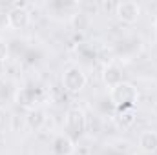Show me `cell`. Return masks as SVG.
Listing matches in <instances>:
<instances>
[{
	"instance_id": "obj_4",
	"label": "cell",
	"mask_w": 157,
	"mask_h": 155,
	"mask_svg": "<svg viewBox=\"0 0 157 155\" xmlns=\"http://www.w3.org/2000/svg\"><path fill=\"white\" fill-rule=\"evenodd\" d=\"M6 22H7V26H9L11 29H15V31L26 29V28L29 26V22H31V13H29L28 6H26V4H15V6L7 11Z\"/></svg>"
},
{
	"instance_id": "obj_9",
	"label": "cell",
	"mask_w": 157,
	"mask_h": 155,
	"mask_svg": "<svg viewBox=\"0 0 157 155\" xmlns=\"http://www.w3.org/2000/svg\"><path fill=\"white\" fill-rule=\"evenodd\" d=\"M26 124H28V128L31 130V131H42L44 130V126L48 124V115H46V112L42 110V108H37V110H31L28 117H26Z\"/></svg>"
},
{
	"instance_id": "obj_1",
	"label": "cell",
	"mask_w": 157,
	"mask_h": 155,
	"mask_svg": "<svg viewBox=\"0 0 157 155\" xmlns=\"http://www.w3.org/2000/svg\"><path fill=\"white\" fill-rule=\"evenodd\" d=\"M137 99H139V91L132 82H121L115 88L110 89V102L115 110L122 108H135L137 106Z\"/></svg>"
},
{
	"instance_id": "obj_5",
	"label": "cell",
	"mask_w": 157,
	"mask_h": 155,
	"mask_svg": "<svg viewBox=\"0 0 157 155\" xmlns=\"http://www.w3.org/2000/svg\"><path fill=\"white\" fill-rule=\"evenodd\" d=\"M64 126H66V135H70L71 139L73 137H80L86 130V115L80 108H70L66 112L64 117Z\"/></svg>"
},
{
	"instance_id": "obj_3",
	"label": "cell",
	"mask_w": 157,
	"mask_h": 155,
	"mask_svg": "<svg viewBox=\"0 0 157 155\" xmlns=\"http://www.w3.org/2000/svg\"><path fill=\"white\" fill-rule=\"evenodd\" d=\"M15 100H17V104H20L22 108H28L31 112V110H37L39 104H42L46 100V93H44L42 88L28 86V88H20L17 91Z\"/></svg>"
},
{
	"instance_id": "obj_7",
	"label": "cell",
	"mask_w": 157,
	"mask_h": 155,
	"mask_svg": "<svg viewBox=\"0 0 157 155\" xmlns=\"http://www.w3.org/2000/svg\"><path fill=\"white\" fill-rule=\"evenodd\" d=\"M53 155H73L75 153V142L70 135H57L51 142Z\"/></svg>"
},
{
	"instance_id": "obj_13",
	"label": "cell",
	"mask_w": 157,
	"mask_h": 155,
	"mask_svg": "<svg viewBox=\"0 0 157 155\" xmlns=\"http://www.w3.org/2000/svg\"><path fill=\"white\" fill-rule=\"evenodd\" d=\"M7 55H9V46H7L6 42H2V40H0V64H2V62H6Z\"/></svg>"
},
{
	"instance_id": "obj_14",
	"label": "cell",
	"mask_w": 157,
	"mask_h": 155,
	"mask_svg": "<svg viewBox=\"0 0 157 155\" xmlns=\"http://www.w3.org/2000/svg\"><path fill=\"white\" fill-rule=\"evenodd\" d=\"M154 31H155V35H157V17H155V20H154Z\"/></svg>"
},
{
	"instance_id": "obj_2",
	"label": "cell",
	"mask_w": 157,
	"mask_h": 155,
	"mask_svg": "<svg viewBox=\"0 0 157 155\" xmlns=\"http://www.w3.org/2000/svg\"><path fill=\"white\" fill-rule=\"evenodd\" d=\"M86 84H88V77H86V73H84V70L80 66L73 64V66H68L64 70V73H62V89L66 93H71V95L80 93L86 88Z\"/></svg>"
},
{
	"instance_id": "obj_15",
	"label": "cell",
	"mask_w": 157,
	"mask_h": 155,
	"mask_svg": "<svg viewBox=\"0 0 157 155\" xmlns=\"http://www.w3.org/2000/svg\"><path fill=\"white\" fill-rule=\"evenodd\" d=\"M0 77H2V66H0Z\"/></svg>"
},
{
	"instance_id": "obj_8",
	"label": "cell",
	"mask_w": 157,
	"mask_h": 155,
	"mask_svg": "<svg viewBox=\"0 0 157 155\" xmlns=\"http://www.w3.org/2000/svg\"><path fill=\"white\" fill-rule=\"evenodd\" d=\"M102 82L112 89V88H115L117 84L122 82V68L119 66V64H113V62H110V64H106L104 68H102Z\"/></svg>"
},
{
	"instance_id": "obj_6",
	"label": "cell",
	"mask_w": 157,
	"mask_h": 155,
	"mask_svg": "<svg viewBox=\"0 0 157 155\" xmlns=\"http://www.w3.org/2000/svg\"><path fill=\"white\" fill-rule=\"evenodd\" d=\"M115 15L121 22L124 24H133L139 20L141 17V6L133 0H124V2H119L115 6Z\"/></svg>"
},
{
	"instance_id": "obj_12",
	"label": "cell",
	"mask_w": 157,
	"mask_h": 155,
	"mask_svg": "<svg viewBox=\"0 0 157 155\" xmlns=\"http://www.w3.org/2000/svg\"><path fill=\"white\" fill-rule=\"evenodd\" d=\"M135 108H122V110H115V122L119 128L128 130L135 124Z\"/></svg>"
},
{
	"instance_id": "obj_11",
	"label": "cell",
	"mask_w": 157,
	"mask_h": 155,
	"mask_svg": "<svg viewBox=\"0 0 157 155\" xmlns=\"http://www.w3.org/2000/svg\"><path fill=\"white\" fill-rule=\"evenodd\" d=\"M70 24L71 28L78 31V33H84L91 28V15L88 11H82V9H77L71 17H70Z\"/></svg>"
},
{
	"instance_id": "obj_10",
	"label": "cell",
	"mask_w": 157,
	"mask_h": 155,
	"mask_svg": "<svg viewBox=\"0 0 157 155\" xmlns=\"http://www.w3.org/2000/svg\"><path fill=\"white\" fill-rule=\"evenodd\" d=\"M137 142H139V148L144 153H155L157 152V131L155 130H143Z\"/></svg>"
}]
</instances>
